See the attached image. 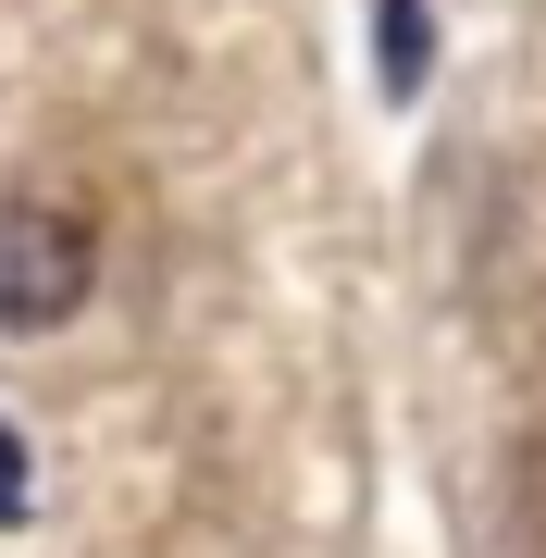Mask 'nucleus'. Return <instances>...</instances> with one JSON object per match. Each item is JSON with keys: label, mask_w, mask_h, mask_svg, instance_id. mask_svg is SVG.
I'll use <instances>...</instances> for the list:
<instances>
[{"label": "nucleus", "mask_w": 546, "mask_h": 558, "mask_svg": "<svg viewBox=\"0 0 546 558\" xmlns=\"http://www.w3.org/2000/svg\"><path fill=\"white\" fill-rule=\"evenodd\" d=\"M87 286H100V236H87L75 211H50V199H13V211H0V336H50V323H75Z\"/></svg>", "instance_id": "1"}, {"label": "nucleus", "mask_w": 546, "mask_h": 558, "mask_svg": "<svg viewBox=\"0 0 546 558\" xmlns=\"http://www.w3.org/2000/svg\"><path fill=\"white\" fill-rule=\"evenodd\" d=\"M423 62H435V25H423V0H385V87H423Z\"/></svg>", "instance_id": "2"}, {"label": "nucleus", "mask_w": 546, "mask_h": 558, "mask_svg": "<svg viewBox=\"0 0 546 558\" xmlns=\"http://www.w3.org/2000/svg\"><path fill=\"white\" fill-rule=\"evenodd\" d=\"M25 509H38V484H25V435L0 422V521H25Z\"/></svg>", "instance_id": "3"}]
</instances>
